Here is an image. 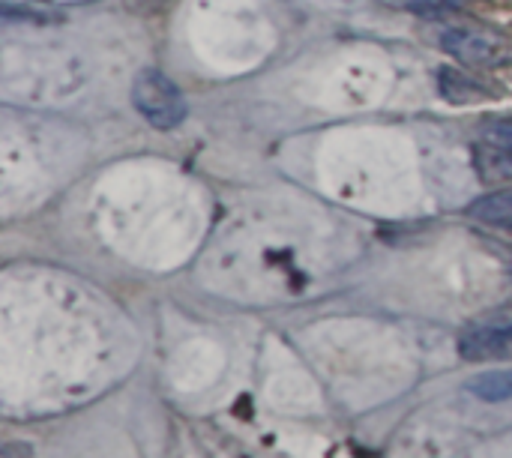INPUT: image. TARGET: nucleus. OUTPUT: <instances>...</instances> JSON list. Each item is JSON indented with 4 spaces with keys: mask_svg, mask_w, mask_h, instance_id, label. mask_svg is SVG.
Wrapping results in <instances>:
<instances>
[{
    "mask_svg": "<svg viewBox=\"0 0 512 458\" xmlns=\"http://www.w3.org/2000/svg\"><path fill=\"white\" fill-rule=\"evenodd\" d=\"M132 105L153 129H177L186 120V99L180 87L159 69H141L132 81Z\"/></svg>",
    "mask_w": 512,
    "mask_h": 458,
    "instance_id": "1",
    "label": "nucleus"
},
{
    "mask_svg": "<svg viewBox=\"0 0 512 458\" xmlns=\"http://www.w3.org/2000/svg\"><path fill=\"white\" fill-rule=\"evenodd\" d=\"M438 42L447 54L471 66H495L504 57V45L492 33H483L474 27H447L441 30Z\"/></svg>",
    "mask_w": 512,
    "mask_h": 458,
    "instance_id": "2",
    "label": "nucleus"
},
{
    "mask_svg": "<svg viewBox=\"0 0 512 458\" xmlns=\"http://www.w3.org/2000/svg\"><path fill=\"white\" fill-rule=\"evenodd\" d=\"M462 360H498L512 357V324H477L459 336Z\"/></svg>",
    "mask_w": 512,
    "mask_h": 458,
    "instance_id": "3",
    "label": "nucleus"
},
{
    "mask_svg": "<svg viewBox=\"0 0 512 458\" xmlns=\"http://www.w3.org/2000/svg\"><path fill=\"white\" fill-rule=\"evenodd\" d=\"M474 171L486 183H510L512 180V147L501 144H477L474 147Z\"/></svg>",
    "mask_w": 512,
    "mask_h": 458,
    "instance_id": "4",
    "label": "nucleus"
},
{
    "mask_svg": "<svg viewBox=\"0 0 512 458\" xmlns=\"http://www.w3.org/2000/svg\"><path fill=\"white\" fill-rule=\"evenodd\" d=\"M468 216L486 225H501V228H512V186L510 189H498L489 192L483 198H477L468 207Z\"/></svg>",
    "mask_w": 512,
    "mask_h": 458,
    "instance_id": "5",
    "label": "nucleus"
},
{
    "mask_svg": "<svg viewBox=\"0 0 512 458\" xmlns=\"http://www.w3.org/2000/svg\"><path fill=\"white\" fill-rule=\"evenodd\" d=\"M438 87H441L444 99H450V102H456V105L480 102V99L489 96V93L480 87V81H474L471 75H465V72H459V69H453V66H444V69L438 72Z\"/></svg>",
    "mask_w": 512,
    "mask_h": 458,
    "instance_id": "6",
    "label": "nucleus"
},
{
    "mask_svg": "<svg viewBox=\"0 0 512 458\" xmlns=\"http://www.w3.org/2000/svg\"><path fill=\"white\" fill-rule=\"evenodd\" d=\"M468 390L483 399V402H504L512 399V369L510 372H486V375H477Z\"/></svg>",
    "mask_w": 512,
    "mask_h": 458,
    "instance_id": "7",
    "label": "nucleus"
},
{
    "mask_svg": "<svg viewBox=\"0 0 512 458\" xmlns=\"http://www.w3.org/2000/svg\"><path fill=\"white\" fill-rule=\"evenodd\" d=\"M390 9H408L414 15H426V18H441L450 12H459L468 6V0H378Z\"/></svg>",
    "mask_w": 512,
    "mask_h": 458,
    "instance_id": "8",
    "label": "nucleus"
},
{
    "mask_svg": "<svg viewBox=\"0 0 512 458\" xmlns=\"http://www.w3.org/2000/svg\"><path fill=\"white\" fill-rule=\"evenodd\" d=\"M483 138L489 144L512 147V117H489V120H483Z\"/></svg>",
    "mask_w": 512,
    "mask_h": 458,
    "instance_id": "9",
    "label": "nucleus"
}]
</instances>
